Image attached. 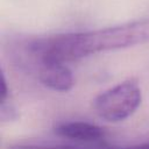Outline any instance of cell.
I'll return each instance as SVG.
<instances>
[{"label": "cell", "instance_id": "1", "mask_svg": "<svg viewBox=\"0 0 149 149\" xmlns=\"http://www.w3.org/2000/svg\"><path fill=\"white\" fill-rule=\"evenodd\" d=\"M149 41V19L95 30L59 34L24 44L31 57L41 63H66L98 52L123 49Z\"/></svg>", "mask_w": 149, "mask_h": 149}, {"label": "cell", "instance_id": "4", "mask_svg": "<svg viewBox=\"0 0 149 149\" xmlns=\"http://www.w3.org/2000/svg\"><path fill=\"white\" fill-rule=\"evenodd\" d=\"M38 79L44 86L58 92H68L74 84L71 70L65 63L58 62L38 64Z\"/></svg>", "mask_w": 149, "mask_h": 149}, {"label": "cell", "instance_id": "5", "mask_svg": "<svg viewBox=\"0 0 149 149\" xmlns=\"http://www.w3.org/2000/svg\"><path fill=\"white\" fill-rule=\"evenodd\" d=\"M17 118L16 109L12 104L8 102V100L0 101V120L2 122L6 121H13Z\"/></svg>", "mask_w": 149, "mask_h": 149}, {"label": "cell", "instance_id": "6", "mask_svg": "<svg viewBox=\"0 0 149 149\" xmlns=\"http://www.w3.org/2000/svg\"><path fill=\"white\" fill-rule=\"evenodd\" d=\"M8 98H9V88H8V85H7L5 73L2 71V73H1V100L0 101L8 100Z\"/></svg>", "mask_w": 149, "mask_h": 149}, {"label": "cell", "instance_id": "7", "mask_svg": "<svg viewBox=\"0 0 149 149\" xmlns=\"http://www.w3.org/2000/svg\"><path fill=\"white\" fill-rule=\"evenodd\" d=\"M140 147H149V142H148V143H143V144H140Z\"/></svg>", "mask_w": 149, "mask_h": 149}, {"label": "cell", "instance_id": "2", "mask_svg": "<svg viewBox=\"0 0 149 149\" xmlns=\"http://www.w3.org/2000/svg\"><path fill=\"white\" fill-rule=\"evenodd\" d=\"M141 99L139 81L129 78L98 94L93 101V107L101 119L119 122L134 114L141 104Z\"/></svg>", "mask_w": 149, "mask_h": 149}, {"label": "cell", "instance_id": "3", "mask_svg": "<svg viewBox=\"0 0 149 149\" xmlns=\"http://www.w3.org/2000/svg\"><path fill=\"white\" fill-rule=\"evenodd\" d=\"M54 129L58 136L81 143H95L105 139V130L101 127L86 121L59 122Z\"/></svg>", "mask_w": 149, "mask_h": 149}]
</instances>
